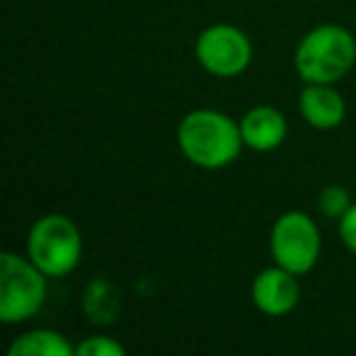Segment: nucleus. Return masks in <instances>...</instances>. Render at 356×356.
I'll return each mask as SVG.
<instances>
[{
    "instance_id": "nucleus-1",
    "label": "nucleus",
    "mask_w": 356,
    "mask_h": 356,
    "mask_svg": "<svg viewBox=\"0 0 356 356\" xmlns=\"http://www.w3.org/2000/svg\"><path fill=\"white\" fill-rule=\"evenodd\" d=\"M178 147L193 166L218 171L239 156L244 147L239 122L220 110L200 108L191 110L178 122Z\"/></svg>"
},
{
    "instance_id": "nucleus-2",
    "label": "nucleus",
    "mask_w": 356,
    "mask_h": 356,
    "mask_svg": "<svg viewBox=\"0 0 356 356\" xmlns=\"http://www.w3.org/2000/svg\"><path fill=\"white\" fill-rule=\"evenodd\" d=\"M293 64L305 83H334L356 64V37L341 25H317L296 47Z\"/></svg>"
},
{
    "instance_id": "nucleus-3",
    "label": "nucleus",
    "mask_w": 356,
    "mask_h": 356,
    "mask_svg": "<svg viewBox=\"0 0 356 356\" xmlns=\"http://www.w3.org/2000/svg\"><path fill=\"white\" fill-rule=\"evenodd\" d=\"M83 239L74 220L49 213L32 225L27 234V257L49 278H64L81 264Z\"/></svg>"
},
{
    "instance_id": "nucleus-4",
    "label": "nucleus",
    "mask_w": 356,
    "mask_h": 356,
    "mask_svg": "<svg viewBox=\"0 0 356 356\" xmlns=\"http://www.w3.org/2000/svg\"><path fill=\"white\" fill-rule=\"evenodd\" d=\"M47 273L20 254H0V322L20 325L35 317L47 300Z\"/></svg>"
},
{
    "instance_id": "nucleus-5",
    "label": "nucleus",
    "mask_w": 356,
    "mask_h": 356,
    "mask_svg": "<svg viewBox=\"0 0 356 356\" xmlns=\"http://www.w3.org/2000/svg\"><path fill=\"white\" fill-rule=\"evenodd\" d=\"M322 252L317 222L302 210H288L271 227V257L296 276L312 271Z\"/></svg>"
},
{
    "instance_id": "nucleus-6",
    "label": "nucleus",
    "mask_w": 356,
    "mask_h": 356,
    "mask_svg": "<svg viewBox=\"0 0 356 356\" xmlns=\"http://www.w3.org/2000/svg\"><path fill=\"white\" fill-rule=\"evenodd\" d=\"M195 59L208 74L218 79H234L244 74L254 59V47L247 32L237 25L218 22L205 27L195 40Z\"/></svg>"
},
{
    "instance_id": "nucleus-7",
    "label": "nucleus",
    "mask_w": 356,
    "mask_h": 356,
    "mask_svg": "<svg viewBox=\"0 0 356 356\" xmlns=\"http://www.w3.org/2000/svg\"><path fill=\"white\" fill-rule=\"evenodd\" d=\"M252 300L259 312L268 317H283L293 312L300 302L298 276L283 266H268L259 271L252 283Z\"/></svg>"
},
{
    "instance_id": "nucleus-8",
    "label": "nucleus",
    "mask_w": 356,
    "mask_h": 356,
    "mask_svg": "<svg viewBox=\"0 0 356 356\" xmlns=\"http://www.w3.org/2000/svg\"><path fill=\"white\" fill-rule=\"evenodd\" d=\"M239 129H242L244 147L261 154L278 149L288 137L286 118L281 110L271 108V105H257V108L247 110V115L239 120Z\"/></svg>"
},
{
    "instance_id": "nucleus-9",
    "label": "nucleus",
    "mask_w": 356,
    "mask_h": 356,
    "mask_svg": "<svg viewBox=\"0 0 356 356\" xmlns=\"http://www.w3.org/2000/svg\"><path fill=\"white\" fill-rule=\"evenodd\" d=\"M298 103L302 120L315 129H334L346 118V103L332 83H307Z\"/></svg>"
},
{
    "instance_id": "nucleus-10",
    "label": "nucleus",
    "mask_w": 356,
    "mask_h": 356,
    "mask_svg": "<svg viewBox=\"0 0 356 356\" xmlns=\"http://www.w3.org/2000/svg\"><path fill=\"white\" fill-rule=\"evenodd\" d=\"M76 346L54 330H32L10 344V356H74Z\"/></svg>"
},
{
    "instance_id": "nucleus-11",
    "label": "nucleus",
    "mask_w": 356,
    "mask_h": 356,
    "mask_svg": "<svg viewBox=\"0 0 356 356\" xmlns=\"http://www.w3.org/2000/svg\"><path fill=\"white\" fill-rule=\"evenodd\" d=\"M317 208L325 218L330 220H341L344 213L351 208V195L344 186H327L322 188L320 198H317Z\"/></svg>"
},
{
    "instance_id": "nucleus-12",
    "label": "nucleus",
    "mask_w": 356,
    "mask_h": 356,
    "mask_svg": "<svg viewBox=\"0 0 356 356\" xmlns=\"http://www.w3.org/2000/svg\"><path fill=\"white\" fill-rule=\"evenodd\" d=\"M79 356H124V346L115 341L113 337H88L76 346Z\"/></svg>"
},
{
    "instance_id": "nucleus-13",
    "label": "nucleus",
    "mask_w": 356,
    "mask_h": 356,
    "mask_svg": "<svg viewBox=\"0 0 356 356\" xmlns=\"http://www.w3.org/2000/svg\"><path fill=\"white\" fill-rule=\"evenodd\" d=\"M339 237L344 247L356 254V203H351V208L339 220Z\"/></svg>"
}]
</instances>
